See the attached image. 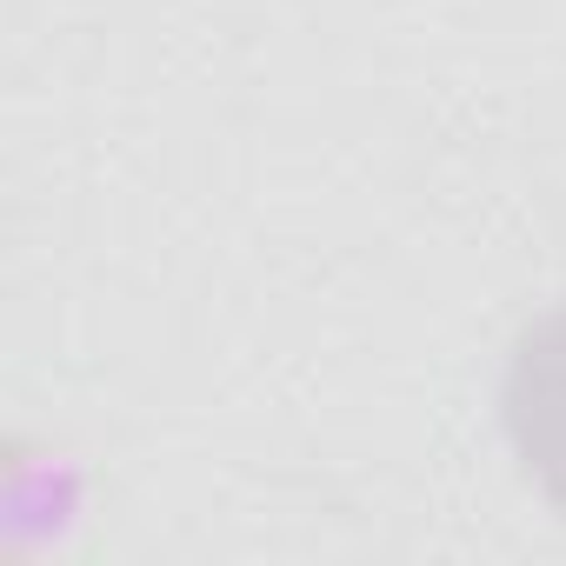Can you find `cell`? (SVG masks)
<instances>
[{"mask_svg": "<svg viewBox=\"0 0 566 566\" xmlns=\"http://www.w3.org/2000/svg\"><path fill=\"white\" fill-rule=\"evenodd\" d=\"M500 420L520 467L566 513V307L539 314L513 340L506 380H500Z\"/></svg>", "mask_w": 566, "mask_h": 566, "instance_id": "cell-1", "label": "cell"}]
</instances>
